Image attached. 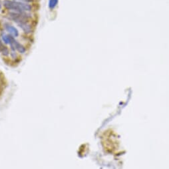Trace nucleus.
<instances>
[{"instance_id":"7","label":"nucleus","mask_w":169,"mask_h":169,"mask_svg":"<svg viewBox=\"0 0 169 169\" xmlns=\"http://www.w3.org/2000/svg\"><path fill=\"white\" fill-rule=\"evenodd\" d=\"M0 52H1L3 55H9V50L8 49L3 45L1 41H0Z\"/></svg>"},{"instance_id":"9","label":"nucleus","mask_w":169,"mask_h":169,"mask_svg":"<svg viewBox=\"0 0 169 169\" xmlns=\"http://www.w3.org/2000/svg\"><path fill=\"white\" fill-rule=\"evenodd\" d=\"M1 1H0V10H1Z\"/></svg>"},{"instance_id":"8","label":"nucleus","mask_w":169,"mask_h":169,"mask_svg":"<svg viewBox=\"0 0 169 169\" xmlns=\"http://www.w3.org/2000/svg\"><path fill=\"white\" fill-rule=\"evenodd\" d=\"M57 3H58V0H49V7L51 10H53V9H54L57 6Z\"/></svg>"},{"instance_id":"4","label":"nucleus","mask_w":169,"mask_h":169,"mask_svg":"<svg viewBox=\"0 0 169 169\" xmlns=\"http://www.w3.org/2000/svg\"><path fill=\"white\" fill-rule=\"evenodd\" d=\"M5 28L6 31L10 33L11 36L13 37H17L19 35V32H18L17 29L15 28V27H13V25H11L9 24H5Z\"/></svg>"},{"instance_id":"1","label":"nucleus","mask_w":169,"mask_h":169,"mask_svg":"<svg viewBox=\"0 0 169 169\" xmlns=\"http://www.w3.org/2000/svg\"><path fill=\"white\" fill-rule=\"evenodd\" d=\"M3 4V6L8 10L17 12H27L31 10V6L24 2L13 0H4Z\"/></svg>"},{"instance_id":"2","label":"nucleus","mask_w":169,"mask_h":169,"mask_svg":"<svg viewBox=\"0 0 169 169\" xmlns=\"http://www.w3.org/2000/svg\"><path fill=\"white\" fill-rule=\"evenodd\" d=\"M10 18L17 24L27 22V20L29 18V15L26 12H17V11H10L9 13Z\"/></svg>"},{"instance_id":"6","label":"nucleus","mask_w":169,"mask_h":169,"mask_svg":"<svg viewBox=\"0 0 169 169\" xmlns=\"http://www.w3.org/2000/svg\"><path fill=\"white\" fill-rule=\"evenodd\" d=\"M1 38L4 42L7 44H10V43L15 39L14 38H13V37L10 35H7V34H2Z\"/></svg>"},{"instance_id":"5","label":"nucleus","mask_w":169,"mask_h":169,"mask_svg":"<svg viewBox=\"0 0 169 169\" xmlns=\"http://www.w3.org/2000/svg\"><path fill=\"white\" fill-rule=\"evenodd\" d=\"M18 25H19V26L23 29V31H24L25 33H31L32 31L31 26L27 22H24Z\"/></svg>"},{"instance_id":"3","label":"nucleus","mask_w":169,"mask_h":169,"mask_svg":"<svg viewBox=\"0 0 169 169\" xmlns=\"http://www.w3.org/2000/svg\"><path fill=\"white\" fill-rule=\"evenodd\" d=\"M10 46L13 51H15L16 49L21 53H24L25 52V48L24 47V46H23L22 44L15 40V39L10 43Z\"/></svg>"}]
</instances>
